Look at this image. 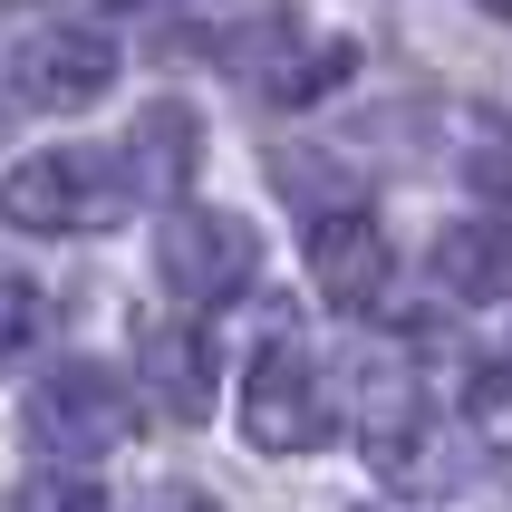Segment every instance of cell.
Returning a JSON list of instances; mask_svg holds the SVG:
<instances>
[{
    "mask_svg": "<svg viewBox=\"0 0 512 512\" xmlns=\"http://www.w3.org/2000/svg\"><path fill=\"white\" fill-rule=\"evenodd\" d=\"M136 165L126 145H49V155H20L0 174V223L10 232H107L136 213Z\"/></svg>",
    "mask_w": 512,
    "mask_h": 512,
    "instance_id": "1",
    "label": "cell"
},
{
    "mask_svg": "<svg viewBox=\"0 0 512 512\" xmlns=\"http://www.w3.org/2000/svg\"><path fill=\"white\" fill-rule=\"evenodd\" d=\"M20 426H29V455H49L58 474H78V464H97V455L126 445V426H136V387H126L107 358H58V368L29 387Z\"/></svg>",
    "mask_w": 512,
    "mask_h": 512,
    "instance_id": "2",
    "label": "cell"
},
{
    "mask_svg": "<svg viewBox=\"0 0 512 512\" xmlns=\"http://www.w3.org/2000/svg\"><path fill=\"white\" fill-rule=\"evenodd\" d=\"M261 271V232L223 203H174L165 232H155V281H165L174 310H223L242 300Z\"/></svg>",
    "mask_w": 512,
    "mask_h": 512,
    "instance_id": "3",
    "label": "cell"
},
{
    "mask_svg": "<svg viewBox=\"0 0 512 512\" xmlns=\"http://www.w3.org/2000/svg\"><path fill=\"white\" fill-rule=\"evenodd\" d=\"M358 426H368V464L387 484L426 493L445 474L435 464V435H455V426L435 416V397L416 387V368H406L397 348H368V368H358Z\"/></svg>",
    "mask_w": 512,
    "mask_h": 512,
    "instance_id": "4",
    "label": "cell"
},
{
    "mask_svg": "<svg viewBox=\"0 0 512 512\" xmlns=\"http://www.w3.org/2000/svg\"><path fill=\"white\" fill-rule=\"evenodd\" d=\"M242 435H252V455H310L319 435H329V387H319V358L300 339H261L252 368H242Z\"/></svg>",
    "mask_w": 512,
    "mask_h": 512,
    "instance_id": "5",
    "label": "cell"
},
{
    "mask_svg": "<svg viewBox=\"0 0 512 512\" xmlns=\"http://www.w3.org/2000/svg\"><path fill=\"white\" fill-rule=\"evenodd\" d=\"M10 97L20 107H39V116H78V107H97L116 87V39L107 29H87V20H58V29H29L20 49H10Z\"/></svg>",
    "mask_w": 512,
    "mask_h": 512,
    "instance_id": "6",
    "label": "cell"
},
{
    "mask_svg": "<svg viewBox=\"0 0 512 512\" xmlns=\"http://www.w3.org/2000/svg\"><path fill=\"white\" fill-rule=\"evenodd\" d=\"M300 252H310V281L329 310H377L387 300V232H377V213H358V203L310 213Z\"/></svg>",
    "mask_w": 512,
    "mask_h": 512,
    "instance_id": "7",
    "label": "cell"
},
{
    "mask_svg": "<svg viewBox=\"0 0 512 512\" xmlns=\"http://www.w3.org/2000/svg\"><path fill=\"white\" fill-rule=\"evenodd\" d=\"M136 387H145V406H155V416L194 426L203 406H213V348H203L194 329L145 319V329H136Z\"/></svg>",
    "mask_w": 512,
    "mask_h": 512,
    "instance_id": "8",
    "label": "cell"
},
{
    "mask_svg": "<svg viewBox=\"0 0 512 512\" xmlns=\"http://www.w3.org/2000/svg\"><path fill=\"white\" fill-rule=\"evenodd\" d=\"M435 281L455 300H503L512 290V213H474V223L435 232Z\"/></svg>",
    "mask_w": 512,
    "mask_h": 512,
    "instance_id": "9",
    "label": "cell"
},
{
    "mask_svg": "<svg viewBox=\"0 0 512 512\" xmlns=\"http://www.w3.org/2000/svg\"><path fill=\"white\" fill-rule=\"evenodd\" d=\"M126 165H136V194L145 203H174L184 174H194V116H184V107H145V126L126 136Z\"/></svg>",
    "mask_w": 512,
    "mask_h": 512,
    "instance_id": "10",
    "label": "cell"
},
{
    "mask_svg": "<svg viewBox=\"0 0 512 512\" xmlns=\"http://www.w3.org/2000/svg\"><path fill=\"white\" fill-rule=\"evenodd\" d=\"M464 435L484 445L493 474H512V358H484L464 377Z\"/></svg>",
    "mask_w": 512,
    "mask_h": 512,
    "instance_id": "11",
    "label": "cell"
},
{
    "mask_svg": "<svg viewBox=\"0 0 512 512\" xmlns=\"http://www.w3.org/2000/svg\"><path fill=\"white\" fill-rule=\"evenodd\" d=\"M49 290H39V281H0V368H20V358H29V348H39V339H49Z\"/></svg>",
    "mask_w": 512,
    "mask_h": 512,
    "instance_id": "12",
    "label": "cell"
},
{
    "mask_svg": "<svg viewBox=\"0 0 512 512\" xmlns=\"http://www.w3.org/2000/svg\"><path fill=\"white\" fill-rule=\"evenodd\" d=\"M339 78H348V49H319V58H281L261 87H271V107H310L319 87H339Z\"/></svg>",
    "mask_w": 512,
    "mask_h": 512,
    "instance_id": "13",
    "label": "cell"
},
{
    "mask_svg": "<svg viewBox=\"0 0 512 512\" xmlns=\"http://www.w3.org/2000/svg\"><path fill=\"white\" fill-rule=\"evenodd\" d=\"M20 512H116V503H107L97 484H87V474H58V464H49V474H39V484L20 493Z\"/></svg>",
    "mask_w": 512,
    "mask_h": 512,
    "instance_id": "14",
    "label": "cell"
},
{
    "mask_svg": "<svg viewBox=\"0 0 512 512\" xmlns=\"http://www.w3.org/2000/svg\"><path fill=\"white\" fill-rule=\"evenodd\" d=\"M474 184H484V194H503V203H512V145H484V155H474Z\"/></svg>",
    "mask_w": 512,
    "mask_h": 512,
    "instance_id": "15",
    "label": "cell"
},
{
    "mask_svg": "<svg viewBox=\"0 0 512 512\" xmlns=\"http://www.w3.org/2000/svg\"><path fill=\"white\" fill-rule=\"evenodd\" d=\"M155 512H223V503H203V493H165Z\"/></svg>",
    "mask_w": 512,
    "mask_h": 512,
    "instance_id": "16",
    "label": "cell"
},
{
    "mask_svg": "<svg viewBox=\"0 0 512 512\" xmlns=\"http://www.w3.org/2000/svg\"><path fill=\"white\" fill-rule=\"evenodd\" d=\"M474 10H493V20H512V0H474Z\"/></svg>",
    "mask_w": 512,
    "mask_h": 512,
    "instance_id": "17",
    "label": "cell"
},
{
    "mask_svg": "<svg viewBox=\"0 0 512 512\" xmlns=\"http://www.w3.org/2000/svg\"><path fill=\"white\" fill-rule=\"evenodd\" d=\"M0 126H10V97H0Z\"/></svg>",
    "mask_w": 512,
    "mask_h": 512,
    "instance_id": "18",
    "label": "cell"
},
{
    "mask_svg": "<svg viewBox=\"0 0 512 512\" xmlns=\"http://www.w3.org/2000/svg\"><path fill=\"white\" fill-rule=\"evenodd\" d=\"M348 512H377V503H348Z\"/></svg>",
    "mask_w": 512,
    "mask_h": 512,
    "instance_id": "19",
    "label": "cell"
}]
</instances>
